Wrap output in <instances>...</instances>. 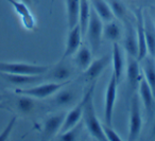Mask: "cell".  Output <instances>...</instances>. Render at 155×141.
Returning a JSON list of instances; mask_svg holds the SVG:
<instances>
[{"label": "cell", "mask_w": 155, "mask_h": 141, "mask_svg": "<svg viewBox=\"0 0 155 141\" xmlns=\"http://www.w3.org/2000/svg\"><path fill=\"white\" fill-rule=\"evenodd\" d=\"M73 71L70 65L67 64L65 60H61L60 63L55 65L53 68L50 70L48 74V80L51 82H58V83H63V82L69 81V79L72 75Z\"/></svg>", "instance_id": "obj_17"}, {"label": "cell", "mask_w": 155, "mask_h": 141, "mask_svg": "<svg viewBox=\"0 0 155 141\" xmlns=\"http://www.w3.org/2000/svg\"><path fill=\"white\" fill-rule=\"evenodd\" d=\"M142 77L147 81L155 96V57L147 55L140 61Z\"/></svg>", "instance_id": "obj_18"}, {"label": "cell", "mask_w": 155, "mask_h": 141, "mask_svg": "<svg viewBox=\"0 0 155 141\" xmlns=\"http://www.w3.org/2000/svg\"><path fill=\"white\" fill-rule=\"evenodd\" d=\"M49 66L45 65L27 64V63H8L0 62V72L14 74H45L49 71Z\"/></svg>", "instance_id": "obj_4"}, {"label": "cell", "mask_w": 155, "mask_h": 141, "mask_svg": "<svg viewBox=\"0 0 155 141\" xmlns=\"http://www.w3.org/2000/svg\"><path fill=\"white\" fill-rule=\"evenodd\" d=\"M5 108H7V107H5L3 104H1V103H0V109H5Z\"/></svg>", "instance_id": "obj_33"}, {"label": "cell", "mask_w": 155, "mask_h": 141, "mask_svg": "<svg viewBox=\"0 0 155 141\" xmlns=\"http://www.w3.org/2000/svg\"><path fill=\"white\" fill-rule=\"evenodd\" d=\"M20 1H22V2H25L26 5H28L29 7H31L33 3V0H20Z\"/></svg>", "instance_id": "obj_31"}, {"label": "cell", "mask_w": 155, "mask_h": 141, "mask_svg": "<svg viewBox=\"0 0 155 141\" xmlns=\"http://www.w3.org/2000/svg\"><path fill=\"white\" fill-rule=\"evenodd\" d=\"M53 3H54V0H51V8H52V5H53Z\"/></svg>", "instance_id": "obj_35"}, {"label": "cell", "mask_w": 155, "mask_h": 141, "mask_svg": "<svg viewBox=\"0 0 155 141\" xmlns=\"http://www.w3.org/2000/svg\"><path fill=\"white\" fill-rule=\"evenodd\" d=\"M103 26V38L112 41V43H119L122 39L123 30L120 24L115 20V18L110 21L104 22Z\"/></svg>", "instance_id": "obj_21"}, {"label": "cell", "mask_w": 155, "mask_h": 141, "mask_svg": "<svg viewBox=\"0 0 155 141\" xmlns=\"http://www.w3.org/2000/svg\"><path fill=\"white\" fill-rule=\"evenodd\" d=\"M19 98L17 99V109L20 111L21 113H30L33 111L35 107V102L32 97L29 96H25V94H19Z\"/></svg>", "instance_id": "obj_27"}, {"label": "cell", "mask_w": 155, "mask_h": 141, "mask_svg": "<svg viewBox=\"0 0 155 141\" xmlns=\"http://www.w3.org/2000/svg\"><path fill=\"white\" fill-rule=\"evenodd\" d=\"M70 81L58 83V82H48V83H39L36 86H32L29 88H18L15 90L16 93L25 94V96L32 97L35 99H45L55 94L56 91L64 86L68 85Z\"/></svg>", "instance_id": "obj_3"}, {"label": "cell", "mask_w": 155, "mask_h": 141, "mask_svg": "<svg viewBox=\"0 0 155 141\" xmlns=\"http://www.w3.org/2000/svg\"><path fill=\"white\" fill-rule=\"evenodd\" d=\"M152 135L155 137V124H154V126H153V128H152Z\"/></svg>", "instance_id": "obj_32"}, {"label": "cell", "mask_w": 155, "mask_h": 141, "mask_svg": "<svg viewBox=\"0 0 155 141\" xmlns=\"http://www.w3.org/2000/svg\"><path fill=\"white\" fill-rule=\"evenodd\" d=\"M0 77L5 81L12 85L18 86V87H25L28 85H37L45 80L44 74H14V73H5L0 72Z\"/></svg>", "instance_id": "obj_13"}, {"label": "cell", "mask_w": 155, "mask_h": 141, "mask_svg": "<svg viewBox=\"0 0 155 141\" xmlns=\"http://www.w3.org/2000/svg\"><path fill=\"white\" fill-rule=\"evenodd\" d=\"M142 128V116L139 104V96L134 94L131 100L129 116V130H127V139L135 141L138 139Z\"/></svg>", "instance_id": "obj_5"}, {"label": "cell", "mask_w": 155, "mask_h": 141, "mask_svg": "<svg viewBox=\"0 0 155 141\" xmlns=\"http://www.w3.org/2000/svg\"><path fill=\"white\" fill-rule=\"evenodd\" d=\"M84 103H85V96H83V98L81 99V100L79 101V102H78L74 106H73V108L71 109L70 111L66 113L64 123H63L60 133L69 130V128L73 127V126H75L77 124H79V122L81 121V119H82V116H83Z\"/></svg>", "instance_id": "obj_16"}, {"label": "cell", "mask_w": 155, "mask_h": 141, "mask_svg": "<svg viewBox=\"0 0 155 141\" xmlns=\"http://www.w3.org/2000/svg\"><path fill=\"white\" fill-rule=\"evenodd\" d=\"M65 87V86H64ZM62 87L58 91L55 92V97H54V104L56 106L60 107H66L71 105L77 99L75 92L72 89H68V88Z\"/></svg>", "instance_id": "obj_25"}, {"label": "cell", "mask_w": 155, "mask_h": 141, "mask_svg": "<svg viewBox=\"0 0 155 141\" xmlns=\"http://www.w3.org/2000/svg\"><path fill=\"white\" fill-rule=\"evenodd\" d=\"M112 61V55L106 54L101 57L97 58L95 61H91V65L83 71V77L86 83H94L97 81V79L102 74L105 68Z\"/></svg>", "instance_id": "obj_7"}, {"label": "cell", "mask_w": 155, "mask_h": 141, "mask_svg": "<svg viewBox=\"0 0 155 141\" xmlns=\"http://www.w3.org/2000/svg\"><path fill=\"white\" fill-rule=\"evenodd\" d=\"M82 37L83 35L82 32H81V28L79 24L73 27V28L69 29L62 60H67V58L72 56L77 52V50L82 45Z\"/></svg>", "instance_id": "obj_14"}, {"label": "cell", "mask_w": 155, "mask_h": 141, "mask_svg": "<svg viewBox=\"0 0 155 141\" xmlns=\"http://www.w3.org/2000/svg\"><path fill=\"white\" fill-rule=\"evenodd\" d=\"M138 91H139V97L141 103L143 105L144 109H146L148 113H152L153 107H154V99L155 96L153 93L152 89L149 86V84L147 83L146 80L142 77L141 81H140L139 85H138Z\"/></svg>", "instance_id": "obj_19"}, {"label": "cell", "mask_w": 155, "mask_h": 141, "mask_svg": "<svg viewBox=\"0 0 155 141\" xmlns=\"http://www.w3.org/2000/svg\"><path fill=\"white\" fill-rule=\"evenodd\" d=\"M65 116H66L65 111H60L58 113L51 115L45 120L43 125V133H41L43 140H49L58 134L64 123Z\"/></svg>", "instance_id": "obj_8"}, {"label": "cell", "mask_w": 155, "mask_h": 141, "mask_svg": "<svg viewBox=\"0 0 155 141\" xmlns=\"http://www.w3.org/2000/svg\"><path fill=\"white\" fill-rule=\"evenodd\" d=\"M154 1H155V0H154Z\"/></svg>", "instance_id": "obj_37"}, {"label": "cell", "mask_w": 155, "mask_h": 141, "mask_svg": "<svg viewBox=\"0 0 155 141\" xmlns=\"http://www.w3.org/2000/svg\"><path fill=\"white\" fill-rule=\"evenodd\" d=\"M3 98H5V97H3V96H1V94H0V101L2 100V99H3Z\"/></svg>", "instance_id": "obj_34"}, {"label": "cell", "mask_w": 155, "mask_h": 141, "mask_svg": "<svg viewBox=\"0 0 155 141\" xmlns=\"http://www.w3.org/2000/svg\"><path fill=\"white\" fill-rule=\"evenodd\" d=\"M91 5L103 22L110 21L115 18L106 0H91Z\"/></svg>", "instance_id": "obj_23"}, {"label": "cell", "mask_w": 155, "mask_h": 141, "mask_svg": "<svg viewBox=\"0 0 155 141\" xmlns=\"http://www.w3.org/2000/svg\"><path fill=\"white\" fill-rule=\"evenodd\" d=\"M154 24H155V21H154Z\"/></svg>", "instance_id": "obj_36"}, {"label": "cell", "mask_w": 155, "mask_h": 141, "mask_svg": "<svg viewBox=\"0 0 155 141\" xmlns=\"http://www.w3.org/2000/svg\"><path fill=\"white\" fill-rule=\"evenodd\" d=\"M110 62L113 63V73L116 77L117 81L120 82L125 72L127 54H125L123 48L119 45V43H113L112 61Z\"/></svg>", "instance_id": "obj_11"}, {"label": "cell", "mask_w": 155, "mask_h": 141, "mask_svg": "<svg viewBox=\"0 0 155 141\" xmlns=\"http://www.w3.org/2000/svg\"><path fill=\"white\" fill-rule=\"evenodd\" d=\"M102 128H103V133L105 135L106 140L108 141H121V137L119 134L112 128V125H107V124H102Z\"/></svg>", "instance_id": "obj_29"}, {"label": "cell", "mask_w": 155, "mask_h": 141, "mask_svg": "<svg viewBox=\"0 0 155 141\" xmlns=\"http://www.w3.org/2000/svg\"><path fill=\"white\" fill-rule=\"evenodd\" d=\"M103 26L104 22L97 15L95 10L91 8L88 25H87L84 36L86 37V41H88L89 48H91L93 54H95L101 46L102 38H103Z\"/></svg>", "instance_id": "obj_2"}, {"label": "cell", "mask_w": 155, "mask_h": 141, "mask_svg": "<svg viewBox=\"0 0 155 141\" xmlns=\"http://www.w3.org/2000/svg\"><path fill=\"white\" fill-rule=\"evenodd\" d=\"M8 2L13 7L14 11L17 13V15L20 17L21 24L27 30L33 31L36 28V22H35V18L33 14L30 11V7L26 5L22 1H16V0H7Z\"/></svg>", "instance_id": "obj_12"}, {"label": "cell", "mask_w": 155, "mask_h": 141, "mask_svg": "<svg viewBox=\"0 0 155 141\" xmlns=\"http://www.w3.org/2000/svg\"><path fill=\"white\" fill-rule=\"evenodd\" d=\"M15 123H16V117H13L9 121V123L7 124L5 130L0 133V141H5L9 139V136L11 135V132H12V130H13Z\"/></svg>", "instance_id": "obj_30"}, {"label": "cell", "mask_w": 155, "mask_h": 141, "mask_svg": "<svg viewBox=\"0 0 155 141\" xmlns=\"http://www.w3.org/2000/svg\"><path fill=\"white\" fill-rule=\"evenodd\" d=\"M81 126L79 124H77L73 127L69 128L67 130H64V132H61L60 135H58V139L61 141H74L79 139V136H80V132H81Z\"/></svg>", "instance_id": "obj_28"}, {"label": "cell", "mask_w": 155, "mask_h": 141, "mask_svg": "<svg viewBox=\"0 0 155 141\" xmlns=\"http://www.w3.org/2000/svg\"><path fill=\"white\" fill-rule=\"evenodd\" d=\"M144 20V35L148 54L155 57V24L149 15L143 13Z\"/></svg>", "instance_id": "obj_20"}, {"label": "cell", "mask_w": 155, "mask_h": 141, "mask_svg": "<svg viewBox=\"0 0 155 141\" xmlns=\"http://www.w3.org/2000/svg\"><path fill=\"white\" fill-rule=\"evenodd\" d=\"M124 24V35H123V50L125 54L130 56H134L137 58L138 55V44H137V36H136L135 27L131 24L129 18L123 20Z\"/></svg>", "instance_id": "obj_9"}, {"label": "cell", "mask_w": 155, "mask_h": 141, "mask_svg": "<svg viewBox=\"0 0 155 141\" xmlns=\"http://www.w3.org/2000/svg\"><path fill=\"white\" fill-rule=\"evenodd\" d=\"M135 30L136 36H137V44H138V55L137 60L141 61L144 56L148 55V49H147L146 44V35H144V20H143V12L141 9H137L135 11Z\"/></svg>", "instance_id": "obj_15"}, {"label": "cell", "mask_w": 155, "mask_h": 141, "mask_svg": "<svg viewBox=\"0 0 155 141\" xmlns=\"http://www.w3.org/2000/svg\"><path fill=\"white\" fill-rule=\"evenodd\" d=\"M68 29L73 28L79 24L80 14V0H65Z\"/></svg>", "instance_id": "obj_24"}, {"label": "cell", "mask_w": 155, "mask_h": 141, "mask_svg": "<svg viewBox=\"0 0 155 141\" xmlns=\"http://www.w3.org/2000/svg\"><path fill=\"white\" fill-rule=\"evenodd\" d=\"M125 74L129 87L132 90L138 88L140 81L142 79V71L140 67V62L134 56L127 55V66H125Z\"/></svg>", "instance_id": "obj_10"}, {"label": "cell", "mask_w": 155, "mask_h": 141, "mask_svg": "<svg viewBox=\"0 0 155 141\" xmlns=\"http://www.w3.org/2000/svg\"><path fill=\"white\" fill-rule=\"evenodd\" d=\"M106 1L110 5V8L112 10L113 14H114L115 18L121 20V21L127 19L129 12H127V9L124 5V3L121 2L120 0H106Z\"/></svg>", "instance_id": "obj_26"}, {"label": "cell", "mask_w": 155, "mask_h": 141, "mask_svg": "<svg viewBox=\"0 0 155 141\" xmlns=\"http://www.w3.org/2000/svg\"><path fill=\"white\" fill-rule=\"evenodd\" d=\"M118 83L116 77L112 72L108 81L107 87L105 90V97H104V121L107 125H112L113 116H114L115 104L117 100V88Z\"/></svg>", "instance_id": "obj_6"}, {"label": "cell", "mask_w": 155, "mask_h": 141, "mask_svg": "<svg viewBox=\"0 0 155 141\" xmlns=\"http://www.w3.org/2000/svg\"><path fill=\"white\" fill-rule=\"evenodd\" d=\"M74 64L81 71H84L93 61V52L87 46L81 45L74 54Z\"/></svg>", "instance_id": "obj_22"}, {"label": "cell", "mask_w": 155, "mask_h": 141, "mask_svg": "<svg viewBox=\"0 0 155 141\" xmlns=\"http://www.w3.org/2000/svg\"><path fill=\"white\" fill-rule=\"evenodd\" d=\"M96 82L91 84L87 90L85 91V103L84 109H83L82 119L86 126V130H88L89 135L94 139L98 141H105V135L103 133L102 124L100 123L97 115H96V108L94 104V92H95Z\"/></svg>", "instance_id": "obj_1"}]
</instances>
